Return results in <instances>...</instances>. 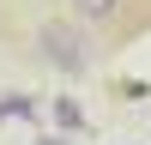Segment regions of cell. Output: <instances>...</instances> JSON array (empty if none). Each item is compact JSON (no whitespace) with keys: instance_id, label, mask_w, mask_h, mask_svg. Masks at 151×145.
Instances as JSON below:
<instances>
[{"instance_id":"6da1fadb","label":"cell","mask_w":151,"mask_h":145,"mask_svg":"<svg viewBox=\"0 0 151 145\" xmlns=\"http://www.w3.org/2000/svg\"><path fill=\"white\" fill-rule=\"evenodd\" d=\"M36 48H42L60 72H85V67H91V48H85V36H79V24H73V18H42Z\"/></svg>"},{"instance_id":"7a4b0ae2","label":"cell","mask_w":151,"mask_h":145,"mask_svg":"<svg viewBox=\"0 0 151 145\" xmlns=\"http://www.w3.org/2000/svg\"><path fill=\"white\" fill-rule=\"evenodd\" d=\"M73 6H79V18H85V24H109V18L121 12V0H73Z\"/></svg>"},{"instance_id":"3957f363","label":"cell","mask_w":151,"mask_h":145,"mask_svg":"<svg viewBox=\"0 0 151 145\" xmlns=\"http://www.w3.org/2000/svg\"><path fill=\"white\" fill-rule=\"evenodd\" d=\"M55 121H60V127H85V115H79V103H55Z\"/></svg>"},{"instance_id":"277c9868","label":"cell","mask_w":151,"mask_h":145,"mask_svg":"<svg viewBox=\"0 0 151 145\" xmlns=\"http://www.w3.org/2000/svg\"><path fill=\"white\" fill-rule=\"evenodd\" d=\"M0 115H6V109H0Z\"/></svg>"}]
</instances>
